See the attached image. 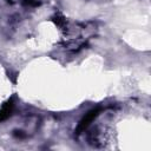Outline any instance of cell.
<instances>
[{
  "instance_id": "6da1fadb",
  "label": "cell",
  "mask_w": 151,
  "mask_h": 151,
  "mask_svg": "<svg viewBox=\"0 0 151 151\" xmlns=\"http://www.w3.org/2000/svg\"><path fill=\"white\" fill-rule=\"evenodd\" d=\"M100 111H101L100 107H96V109L90 110V111L83 117V119L79 122V124H78V126H77V129H76V133H77V134H80L81 132H84V131L90 126V124L99 116Z\"/></svg>"
},
{
  "instance_id": "7a4b0ae2",
  "label": "cell",
  "mask_w": 151,
  "mask_h": 151,
  "mask_svg": "<svg viewBox=\"0 0 151 151\" xmlns=\"http://www.w3.org/2000/svg\"><path fill=\"white\" fill-rule=\"evenodd\" d=\"M13 109H14V101H13V98H11L0 109V123L4 122V120H6L7 118H9L12 116Z\"/></svg>"
},
{
  "instance_id": "3957f363",
  "label": "cell",
  "mask_w": 151,
  "mask_h": 151,
  "mask_svg": "<svg viewBox=\"0 0 151 151\" xmlns=\"http://www.w3.org/2000/svg\"><path fill=\"white\" fill-rule=\"evenodd\" d=\"M53 21L59 27H65V25H66V19L63 15H60V14H57L55 17H53Z\"/></svg>"
},
{
  "instance_id": "277c9868",
  "label": "cell",
  "mask_w": 151,
  "mask_h": 151,
  "mask_svg": "<svg viewBox=\"0 0 151 151\" xmlns=\"http://www.w3.org/2000/svg\"><path fill=\"white\" fill-rule=\"evenodd\" d=\"M24 5H27V6H39L40 2L37 1V0H24Z\"/></svg>"
}]
</instances>
